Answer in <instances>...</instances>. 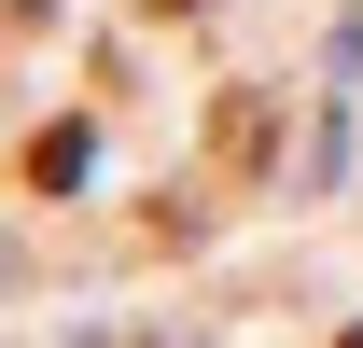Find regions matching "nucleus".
<instances>
[{"mask_svg": "<svg viewBox=\"0 0 363 348\" xmlns=\"http://www.w3.org/2000/svg\"><path fill=\"white\" fill-rule=\"evenodd\" d=\"M266 168H279V98L224 84L210 98V181H266Z\"/></svg>", "mask_w": 363, "mask_h": 348, "instance_id": "nucleus-1", "label": "nucleus"}, {"mask_svg": "<svg viewBox=\"0 0 363 348\" xmlns=\"http://www.w3.org/2000/svg\"><path fill=\"white\" fill-rule=\"evenodd\" d=\"M70 181H84V126H43L28 139V195H70Z\"/></svg>", "mask_w": 363, "mask_h": 348, "instance_id": "nucleus-2", "label": "nucleus"}, {"mask_svg": "<svg viewBox=\"0 0 363 348\" xmlns=\"http://www.w3.org/2000/svg\"><path fill=\"white\" fill-rule=\"evenodd\" d=\"M335 348H363V320H350V335H335Z\"/></svg>", "mask_w": 363, "mask_h": 348, "instance_id": "nucleus-3", "label": "nucleus"}]
</instances>
